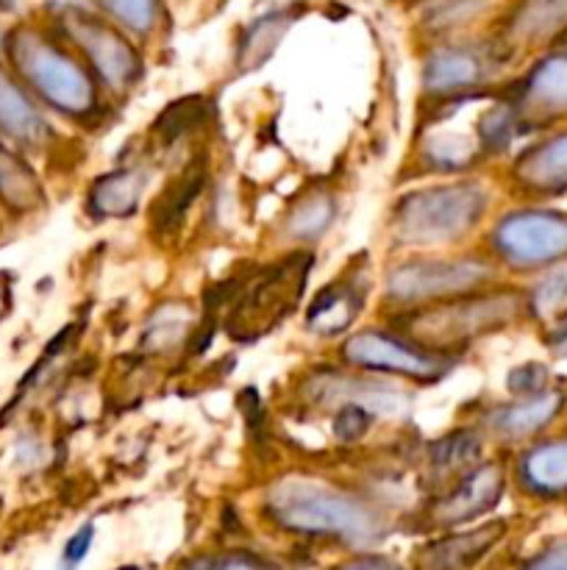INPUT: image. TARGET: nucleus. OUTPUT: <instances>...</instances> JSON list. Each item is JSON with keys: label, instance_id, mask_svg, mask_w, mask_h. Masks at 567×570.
I'll return each instance as SVG.
<instances>
[{"label": "nucleus", "instance_id": "11", "mask_svg": "<svg viewBox=\"0 0 567 570\" xmlns=\"http://www.w3.org/2000/svg\"><path fill=\"white\" fill-rule=\"evenodd\" d=\"M517 126H548L567 117V48L531 67L511 95Z\"/></svg>", "mask_w": 567, "mask_h": 570}, {"label": "nucleus", "instance_id": "1", "mask_svg": "<svg viewBox=\"0 0 567 570\" xmlns=\"http://www.w3.org/2000/svg\"><path fill=\"white\" fill-rule=\"evenodd\" d=\"M481 95H465L442 106L420 131V159L434 170H461L481 156L498 154L517 128L509 100L489 98L476 109Z\"/></svg>", "mask_w": 567, "mask_h": 570}, {"label": "nucleus", "instance_id": "29", "mask_svg": "<svg viewBox=\"0 0 567 570\" xmlns=\"http://www.w3.org/2000/svg\"><path fill=\"white\" fill-rule=\"evenodd\" d=\"M181 570H287L270 560H261L253 554H217V557H198L189 560Z\"/></svg>", "mask_w": 567, "mask_h": 570}, {"label": "nucleus", "instance_id": "8", "mask_svg": "<svg viewBox=\"0 0 567 570\" xmlns=\"http://www.w3.org/2000/svg\"><path fill=\"white\" fill-rule=\"evenodd\" d=\"M489 278H493V267L478 259L415 262V265L389 273L387 293L400 304H415V301L470 293Z\"/></svg>", "mask_w": 567, "mask_h": 570}, {"label": "nucleus", "instance_id": "32", "mask_svg": "<svg viewBox=\"0 0 567 570\" xmlns=\"http://www.w3.org/2000/svg\"><path fill=\"white\" fill-rule=\"evenodd\" d=\"M523 570H567V538L534 557Z\"/></svg>", "mask_w": 567, "mask_h": 570}, {"label": "nucleus", "instance_id": "28", "mask_svg": "<svg viewBox=\"0 0 567 570\" xmlns=\"http://www.w3.org/2000/svg\"><path fill=\"white\" fill-rule=\"evenodd\" d=\"M100 3L115 20L137 33L150 31L156 20V0H100Z\"/></svg>", "mask_w": 567, "mask_h": 570}, {"label": "nucleus", "instance_id": "31", "mask_svg": "<svg viewBox=\"0 0 567 570\" xmlns=\"http://www.w3.org/2000/svg\"><path fill=\"white\" fill-rule=\"evenodd\" d=\"M367 426H370V417H367V412L356 404L345 406V410L337 415V421H334V432H337V438L348 440V443L359 440L361 434L367 432Z\"/></svg>", "mask_w": 567, "mask_h": 570}, {"label": "nucleus", "instance_id": "20", "mask_svg": "<svg viewBox=\"0 0 567 570\" xmlns=\"http://www.w3.org/2000/svg\"><path fill=\"white\" fill-rule=\"evenodd\" d=\"M206 181V167L203 161H192L165 193L159 195V200L153 204V212H150V220H153L156 232H172V228L181 226L183 215L189 212L192 200L198 198L200 189H203Z\"/></svg>", "mask_w": 567, "mask_h": 570}, {"label": "nucleus", "instance_id": "23", "mask_svg": "<svg viewBox=\"0 0 567 570\" xmlns=\"http://www.w3.org/2000/svg\"><path fill=\"white\" fill-rule=\"evenodd\" d=\"M0 200L17 212H28L42 200L37 178L22 159L0 145Z\"/></svg>", "mask_w": 567, "mask_h": 570}, {"label": "nucleus", "instance_id": "34", "mask_svg": "<svg viewBox=\"0 0 567 570\" xmlns=\"http://www.w3.org/2000/svg\"><path fill=\"white\" fill-rule=\"evenodd\" d=\"M526 373H528V376H531V373H539V376H545L543 367H537V365H528V367H523V371H515V373H511V379H509L511 393L526 395V384H520V376H526ZM543 384H545V379H528V393L537 395L539 390H543Z\"/></svg>", "mask_w": 567, "mask_h": 570}, {"label": "nucleus", "instance_id": "12", "mask_svg": "<svg viewBox=\"0 0 567 570\" xmlns=\"http://www.w3.org/2000/svg\"><path fill=\"white\" fill-rule=\"evenodd\" d=\"M498 59L487 50L445 48L426 61L422 83L434 95H456L481 83L495 70Z\"/></svg>", "mask_w": 567, "mask_h": 570}, {"label": "nucleus", "instance_id": "37", "mask_svg": "<svg viewBox=\"0 0 567 570\" xmlns=\"http://www.w3.org/2000/svg\"><path fill=\"white\" fill-rule=\"evenodd\" d=\"M120 570H145V568H137V566H128V568H120Z\"/></svg>", "mask_w": 567, "mask_h": 570}, {"label": "nucleus", "instance_id": "26", "mask_svg": "<svg viewBox=\"0 0 567 570\" xmlns=\"http://www.w3.org/2000/svg\"><path fill=\"white\" fill-rule=\"evenodd\" d=\"M334 217V204L326 195H315L311 200L300 204L289 217V234L298 239H311L328 228Z\"/></svg>", "mask_w": 567, "mask_h": 570}, {"label": "nucleus", "instance_id": "36", "mask_svg": "<svg viewBox=\"0 0 567 570\" xmlns=\"http://www.w3.org/2000/svg\"><path fill=\"white\" fill-rule=\"evenodd\" d=\"M550 348L556 351V354L559 356H567V315L561 317L559 323H556V328L554 332H550Z\"/></svg>", "mask_w": 567, "mask_h": 570}, {"label": "nucleus", "instance_id": "30", "mask_svg": "<svg viewBox=\"0 0 567 570\" xmlns=\"http://www.w3.org/2000/svg\"><path fill=\"white\" fill-rule=\"evenodd\" d=\"M567 298V273H550L543 284H537V289L531 293L528 304L537 315H550V312L559 309L561 301Z\"/></svg>", "mask_w": 567, "mask_h": 570}, {"label": "nucleus", "instance_id": "10", "mask_svg": "<svg viewBox=\"0 0 567 570\" xmlns=\"http://www.w3.org/2000/svg\"><path fill=\"white\" fill-rule=\"evenodd\" d=\"M64 26L67 33L76 39L78 48L87 53V59L92 61L94 70L111 89L131 87L133 78L139 76V59L131 45L115 28L100 22L98 17L81 14V11L67 14Z\"/></svg>", "mask_w": 567, "mask_h": 570}, {"label": "nucleus", "instance_id": "3", "mask_svg": "<svg viewBox=\"0 0 567 570\" xmlns=\"http://www.w3.org/2000/svg\"><path fill=\"white\" fill-rule=\"evenodd\" d=\"M526 306V298L511 289H498L487 295H467L454 304H439L431 309L415 312L404 317V328L415 345L439 351H454L467 345L481 334L495 332L500 326H509Z\"/></svg>", "mask_w": 567, "mask_h": 570}, {"label": "nucleus", "instance_id": "14", "mask_svg": "<svg viewBox=\"0 0 567 570\" xmlns=\"http://www.w3.org/2000/svg\"><path fill=\"white\" fill-rule=\"evenodd\" d=\"M515 178L523 189L537 195L567 193V131L534 145L517 159Z\"/></svg>", "mask_w": 567, "mask_h": 570}, {"label": "nucleus", "instance_id": "4", "mask_svg": "<svg viewBox=\"0 0 567 570\" xmlns=\"http://www.w3.org/2000/svg\"><path fill=\"white\" fill-rule=\"evenodd\" d=\"M9 56L17 72L64 115H89L94 109V87L83 67L56 42L31 28H20L9 37Z\"/></svg>", "mask_w": 567, "mask_h": 570}, {"label": "nucleus", "instance_id": "15", "mask_svg": "<svg viewBox=\"0 0 567 570\" xmlns=\"http://www.w3.org/2000/svg\"><path fill=\"white\" fill-rule=\"evenodd\" d=\"M567 33V0H520L506 22V39L515 48H537Z\"/></svg>", "mask_w": 567, "mask_h": 570}, {"label": "nucleus", "instance_id": "18", "mask_svg": "<svg viewBox=\"0 0 567 570\" xmlns=\"http://www.w3.org/2000/svg\"><path fill=\"white\" fill-rule=\"evenodd\" d=\"M520 482L539 499L567 495V440H550L528 449L520 460Z\"/></svg>", "mask_w": 567, "mask_h": 570}, {"label": "nucleus", "instance_id": "24", "mask_svg": "<svg viewBox=\"0 0 567 570\" xmlns=\"http://www.w3.org/2000/svg\"><path fill=\"white\" fill-rule=\"evenodd\" d=\"M289 22H292V14L278 11V14L265 17V20H259L256 26H250L248 31H245L242 45H239V59H237L239 65H242V70L259 67L261 61L276 50L278 39L287 33Z\"/></svg>", "mask_w": 567, "mask_h": 570}, {"label": "nucleus", "instance_id": "13", "mask_svg": "<svg viewBox=\"0 0 567 570\" xmlns=\"http://www.w3.org/2000/svg\"><path fill=\"white\" fill-rule=\"evenodd\" d=\"M500 493H504V471L498 465L478 468L470 476L461 479V484L454 493H448L434 507V518L442 527H456V523L478 518L489 507L498 504Z\"/></svg>", "mask_w": 567, "mask_h": 570}, {"label": "nucleus", "instance_id": "7", "mask_svg": "<svg viewBox=\"0 0 567 570\" xmlns=\"http://www.w3.org/2000/svg\"><path fill=\"white\" fill-rule=\"evenodd\" d=\"M493 248L515 271H539L567 259V215L523 209L504 217L493 232Z\"/></svg>", "mask_w": 567, "mask_h": 570}, {"label": "nucleus", "instance_id": "21", "mask_svg": "<svg viewBox=\"0 0 567 570\" xmlns=\"http://www.w3.org/2000/svg\"><path fill=\"white\" fill-rule=\"evenodd\" d=\"M361 309V289L356 284H348V287H334L322 289L309 306V326L320 334H339L356 321Z\"/></svg>", "mask_w": 567, "mask_h": 570}, {"label": "nucleus", "instance_id": "33", "mask_svg": "<svg viewBox=\"0 0 567 570\" xmlns=\"http://www.w3.org/2000/svg\"><path fill=\"white\" fill-rule=\"evenodd\" d=\"M89 546H92V527L78 529L76 538H72L70 543H67V549H64V560L70 562V566H76V562H81L83 557H87Z\"/></svg>", "mask_w": 567, "mask_h": 570}, {"label": "nucleus", "instance_id": "25", "mask_svg": "<svg viewBox=\"0 0 567 570\" xmlns=\"http://www.w3.org/2000/svg\"><path fill=\"white\" fill-rule=\"evenodd\" d=\"M206 115V106L200 98H183L178 100V104L167 106L165 115L156 120V134H159L161 139H167V142H172V139H178L181 134H187L189 128L198 126L200 120H203Z\"/></svg>", "mask_w": 567, "mask_h": 570}, {"label": "nucleus", "instance_id": "22", "mask_svg": "<svg viewBox=\"0 0 567 570\" xmlns=\"http://www.w3.org/2000/svg\"><path fill=\"white\" fill-rule=\"evenodd\" d=\"M145 178L139 173H111L100 178L89 193V206L100 217H126L137 209L139 195H142Z\"/></svg>", "mask_w": 567, "mask_h": 570}, {"label": "nucleus", "instance_id": "35", "mask_svg": "<svg viewBox=\"0 0 567 570\" xmlns=\"http://www.w3.org/2000/svg\"><path fill=\"white\" fill-rule=\"evenodd\" d=\"M339 570H400L395 562L381 560V557H361V560L345 562Z\"/></svg>", "mask_w": 567, "mask_h": 570}, {"label": "nucleus", "instance_id": "17", "mask_svg": "<svg viewBox=\"0 0 567 570\" xmlns=\"http://www.w3.org/2000/svg\"><path fill=\"white\" fill-rule=\"evenodd\" d=\"M561 406H565V395L556 393V390H543V393L537 395H528L520 404L504 406V410L495 412V415L489 417V429H493L500 440L520 443V440L543 432V429L559 415Z\"/></svg>", "mask_w": 567, "mask_h": 570}, {"label": "nucleus", "instance_id": "5", "mask_svg": "<svg viewBox=\"0 0 567 570\" xmlns=\"http://www.w3.org/2000/svg\"><path fill=\"white\" fill-rule=\"evenodd\" d=\"M487 209V193L476 184L422 189L395 209V234L406 245H437L461 237Z\"/></svg>", "mask_w": 567, "mask_h": 570}, {"label": "nucleus", "instance_id": "27", "mask_svg": "<svg viewBox=\"0 0 567 570\" xmlns=\"http://www.w3.org/2000/svg\"><path fill=\"white\" fill-rule=\"evenodd\" d=\"M476 456L478 440L470 432H459L454 438H445L439 445H434V468H439V471H459V468L470 465Z\"/></svg>", "mask_w": 567, "mask_h": 570}, {"label": "nucleus", "instance_id": "9", "mask_svg": "<svg viewBox=\"0 0 567 570\" xmlns=\"http://www.w3.org/2000/svg\"><path fill=\"white\" fill-rule=\"evenodd\" d=\"M345 356L354 365L367 367V371L381 373H398V376L422 379H442L450 362L445 356L434 354V351H422L417 345L406 343V340L389 337L384 332H359L345 343Z\"/></svg>", "mask_w": 567, "mask_h": 570}, {"label": "nucleus", "instance_id": "2", "mask_svg": "<svg viewBox=\"0 0 567 570\" xmlns=\"http://www.w3.org/2000/svg\"><path fill=\"white\" fill-rule=\"evenodd\" d=\"M267 512L284 529L300 534H331L345 543L365 546L381 538V518L348 493L309 482L284 479L267 493Z\"/></svg>", "mask_w": 567, "mask_h": 570}, {"label": "nucleus", "instance_id": "16", "mask_svg": "<svg viewBox=\"0 0 567 570\" xmlns=\"http://www.w3.org/2000/svg\"><path fill=\"white\" fill-rule=\"evenodd\" d=\"M504 534V523L476 529V532L450 534V538L437 540L415 554L417 570H467L472 562L481 560L498 538Z\"/></svg>", "mask_w": 567, "mask_h": 570}, {"label": "nucleus", "instance_id": "6", "mask_svg": "<svg viewBox=\"0 0 567 570\" xmlns=\"http://www.w3.org/2000/svg\"><path fill=\"white\" fill-rule=\"evenodd\" d=\"M311 256L298 254L287 262L261 271L256 282L239 287L237 304L231 306L226 328L231 337L253 340L267 334L300 298L306 278H309Z\"/></svg>", "mask_w": 567, "mask_h": 570}, {"label": "nucleus", "instance_id": "19", "mask_svg": "<svg viewBox=\"0 0 567 570\" xmlns=\"http://www.w3.org/2000/svg\"><path fill=\"white\" fill-rule=\"evenodd\" d=\"M0 131L22 145L42 142L48 131L37 106L28 100V95L17 87L14 78L3 67H0Z\"/></svg>", "mask_w": 567, "mask_h": 570}]
</instances>
